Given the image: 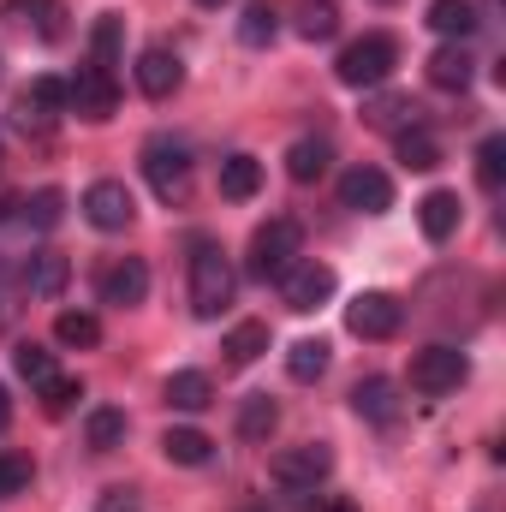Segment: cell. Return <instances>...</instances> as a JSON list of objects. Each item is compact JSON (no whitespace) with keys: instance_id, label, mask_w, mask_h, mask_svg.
Here are the masks:
<instances>
[{"instance_id":"obj_1","label":"cell","mask_w":506,"mask_h":512,"mask_svg":"<svg viewBox=\"0 0 506 512\" xmlns=\"http://www.w3.org/2000/svg\"><path fill=\"white\" fill-rule=\"evenodd\" d=\"M233 286H239V274H233L227 251H221L215 239H197V245H191V310H197L203 322H215V316L233 304Z\"/></svg>"},{"instance_id":"obj_2","label":"cell","mask_w":506,"mask_h":512,"mask_svg":"<svg viewBox=\"0 0 506 512\" xmlns=\"http://www.w3.org/2000/svg\"><path fill=\"white\" fill-rule=\"evenodd\" d=\"M143 179L155 185V197L161 203H179L185 191H191V167H197V155H191V143L185 137H173V131H155L149 143H143Z\"/></svg>"},{"instance_id":"obj_3","label":"cell","mask_w":506,"mask_h":512,"mask_svg":"<svg viewBox=\"0 0 506 512\" xmlns=\"http://www.w3.org/2000/svg\"><path fill=\"white\" fill-rule=\"evenodd\" d=\"M393 66H399V42H393L387 30H370V36H358V42L340 48L334 78H340L346 90H376V84L393 78Z\"/></svg>"},{"instance_id":"obj_4","label":"cell","mask_w":506,"mask_h":512,"mask_svg":"<svg viewBox=\"0 0 506 512\" xmlns=\"http://www.w3.org/2000/svg\"><path fill=\"white\" fill-rule=\"evenodd\" d=\"M298 256H304V233H298V221L274 215V221H262V227L251 233V256H245V274H251V280H262V286H268V280L280 286V280H286V268H292Z\"/></svg>"},{"instance_id":"obj_5","label":"cell","mask_w":506,"mask_h":512,"mask_svg":"<svg viewBox=\"0 0 506 512\" xmlns=\"http://www.w3.org/2000/svg\"><path fill=\"white\" fill-rule=\"evenodd\" d=\"M328 471H334V447H328V441L280 447V453L268 459V477H274L280 489H316V483H328Z\"/></svg>"},{"instance_id":"obj_6","label":"cell","mask_w":506,"mask_h":512,"mask_svg":"<svg viewBox=\"0 0 506 512\" xmlns=\"http://www.w3.org/2000/svg\"><path fill=\"white\" fill-rule=\"evenodd\" d=\"M334 286H340V274H334L328 262H316V256H298V262L286 268V280H280V292H286V310H298V316L322 310V304L334 298Z\"/></svg>"},{"instance_id":"obj_7","label":"cell","mask_w":506,"mask_h":512,"mask_svg":"<svg viewBox=\"0 0 506 512\" xmlns=\"http://www.w3.org/2000/svg\"><path fill=\"white\" fill-rule=\"evenodd\" d=\"M465 376H471V358H465L459 346H423V352L411 358V387H417V393H429V399L453 393Z\"/></svg>"},{"instance_id":"obj_8","label":"cell","mask_w":506,"mask_h":512,"mask_svg":"<svg viewBox=\"0 0 506 512\" xmlns=\"http://www.w3.org/2000/svg\"><path fill=\"white\" fill-rule=\"evenodd\" d=\"M114 108H120V84H114V72H102V66H78V78L66 84V114H78V120H114Z\"/></svg>"},{"instance_id":"obj_9","label":"cell","mask_w":506,"mask_h":512,"mask_svg":"<svg viewBox=\"0 0 506 512\" xmlns=\"http://www.w3.org/2000/svg\"><path fill=\"white\" fill-rule=\"evenodd\" d=\"M346 328H352L358 340H393V334L405 328V304H399L393 292H358V298L346 304Z\"/></svg>"},{"instance_id":"obj_10","label":"cell","mask_w":506,"mask_h":512,"mask_svg":"<svg viewBox=\"0 0 506 512\" xmlns=\"http://www.w3.org/2000/svg\"><path fill=\"white\" fill-rule=\"evenodd\" d=\"M84 221L96 233H126L131 221H137V197L126 191V179H96L84 191Z\"/></svg>"},{"instance_id":"obj_11","label":"cell","mask_w":506,"mask_h":512,"mask_svg":"<svg viewBox=\"0 0 506 512\" xmlns=\"http://www.w3.org/2000/svg\"><path fill=\"white\" fill-rule=\"evenodd\" d=\"M340 209H352V215H387L393 209V179L381 167H370V161L346 167L340 173Z\"/></svg>"},{"instance_id":"obj_12","label":"cell","mask_w":506,"mask_h":512,"mask_svg":"<svg viewBox=\"0 0 506 512\" xmlns=\"http://www.w3.org/2000/svg\"><path fill=\"white\" fill-rule=\"evenodd\" d=\"M96 292H102V304H114V310H137V304L149 298V262H143V256L108 262L102 280H96Z\"/></svg>"},{"instance_id":"obj_13","label":"cell","mask_w":506,"mask_h":512,"mask_svg":"<svg viewBox=\"0 0 506 512\" xmlns=\"http://www.w3.org/2000/svg\"><path fill=\"white\" fill-rule=\"evenodd\" d=\"M131 78H137V90H143L149 102H167V96L185 84V60H179L173 48H161V42H155V48H143V54H137Z\"/></svg>"},{"instance_id":"obj_14","label":"cell","mask_w":506,"mask_h":512,"mask_svg":"<svg viewBox=\"0 0 506 512\" xmlns=\"http://www.w3.org/2000/svg\"><path fill=\"white\" fill-rule=\"evenodd\" d=\"M423 78H429L435 90H447V96H465V90H471V78H477V60H471V48H465V42H441V48L423 60Z\"/></svg>"},{"instance_id":"obj_15","label":"cell","mask_w":506,"mask_h":512,"mask_svg":"<svg viewBox=\"0 0 506 512\" xmlns=\"http://www.w3.org/2000/svg\"><path fill=\"white\" fill-rule=\"evenodd\" d=\"M66 280H72V256H60V251H30L24 268H18V286L30 298H60Z\"/></svg>"},{"instance_id":"obj_16","label":"cell","mask_w":506,"mask_h":512,"mask_svg":"<svg viewBox=\"0 0 506 512\" xmlns=\"http://www.w3.org/2000/svg\"><path fill=\"white\" fill-rule=\"evenodd\" d=\"M60 114H66V78H30V90H24V102H18V126L48 131Z\"/></svg>"},{"instance_id":"obj_17","label":"cell","mask_w":506,"mask_h":512,"mask_svg":"<svg viewBox=\"0 0 506 512\" xmlns=\"http://www.w3.org/2000/svg\"><path fill=\"white\" fill-rule=\"evenodd\" d=\"M459 221H465L459 191H429V197L417 203V227H423V239H429V245H447V239L459 233Z\"/></svg>"},{"instance_id":"obj_18","label":"cell","mask_w":506,"mask_h":512,"mask_svg":"<svg viewBox=\"0 0 506 512\" xmlns=\"http://www.w3.org/2000/svg\"><path fill=\"white\" fill-rule=\"evenodd\" d=\"M423 24H429L435 36H447V42H471L483 18H477V6H471V0H429Z\"/></svg>"},{"instance_id":"obj_19","label":"cell","mask_w":506,"mask_h":512,"mask_svg":"<svg viewBox=\"0 0 506 512\" xmlns=\"http://www.w3.org/2000/svg\"><path fill=\"white\" fill-rule=\"evenodd\" d=\"M393 155H399L411 173H435V167H441V143H435V131H429V126L393 131Z\"/></svg>"},{"instance_id":"obj_20","label":"cell","mask_w":506,"mask_h":512,"mask_svg":"<svg viewBox=\"0 0 506 512\" xmlns=\"http://www.w3.org/2000/svg\"><path fill=\"white\" fill-rule=\"evenodd\" d=\"M328 161H334V143H328V137H298V143L286 149V173H292L298 185H316V179L328 173Z\"/></svg>"},{"instance_id":"obj_21","label":"cell","mask_w":506,"mask_h":512,"mask_svg":"<svg viewBox=\"0 0 506 512\" xmlns=\"http://www.w3.org/2000/svg\"><path fill=\"white\" fill-rule=\"evenodd\" d=\"M256 191H262V161L245 155V149L227 155V161H221V197H227V203H251Z\"/></svg>"},{"instance_id":"obj_22","label":"cell","mask_w":506,"mask_h":512,"mask_svg":"<svg viewBox=\"0 0 506 512\" xmlns=\"http://www.w3.org/2000/svg\"><path fill=\"white\" fill-rule=\"evenodd\" d=\"M352 411H358V417H370V423H393V417H399V387L387 382V376L358 382V387H352Z\"/></svg>"},{"instance_id":"obj_23","label":"cell","mask_w":506,"mask_h":512,"mask_svg":"<svg viewBox=\"0 0 506 512\" xmlns=\"http://www.w3.org/2000/svg\"><path fill=\"white\" fill-rule=\"evenodd\" d=\"M12 209H18V221H24L30 233H54V227L66 221V191L42 185L36 197H24V203H12Z\"/></svg>"},{"instance_id":"obj_24","label":"cell","mask_w":506,"mask_h":512,"mask_svg":"<svg viewBox=\"0 0 506 512\" xmlns=\"http://www.w3.org/2000/svg\"><path fill=\"white\" fill-rule=\"evenodd\" d=\"M167 405L173 411H209L215 405V382L203 370H173L167 376Z\"/></svg>"},{"instance_id":"obj_25","label":"cell","mask_w":506,"mask_h":512,"mask_svg":"<svg viewBox=\"0 0 506 512\" xmlns=\"http://www.w3.org/2000/svg\"><path fill=\"white\" fill-rule=\"evenodd\" d=\"M84 441H90V453L126 447V411H120V405H96V411L84 417Z\"/></svg>"},{"instance_id":"obj_26","label":"cell","mask_w":506,"mask_h":512,"mask_svg":"<svg viewBox=\"0 0 506 512\" xmlns=\"http://www.w3.org/2000/svg\"><path fill=\"white\" fill-rule=\"evenodd\" d=\"M268 340H274V334H268V322H239V328L221 340V352H227V364H233V370H251L256 358L268 352Z\"/></svg>"},{"instance_id":"obj_27","label":"cell","mask_w":506,"mask_h":512,"mask_svg":"<svg viewBox=\"0 0 506 512\" xmlns=\"http://www.w3.org/2000/svg\"><path fill=\"white\" fill-rule=\"evenodd\" d=\"M120 42H126V18H120V12H102V18H96V30H90V66L114 72Z\"/></svg>"},{"instance_id":"obj_28","label":"cell","mask_w":506,"mask_h":512,"mask_svg":"<svg viewBox=\"0 0 506 512\" xmlns=\"http://www.w3.org/2000/svg\"><path fill=\"white\" fill-rule=\"evenodd\" d=\"M54 340L72 346V352H90V346H102V322L90 310H60L54 316Z\"/></svg>"},{"instance_id":"obj_29","label":"cell","mask_w":506,"mask_h":512,"mask_svg":"<svg viewBox=\"0 0 506 512\" xmlns=\"http://www.w3.org/2000/svg\"><path fill=\"white\" fill-rule=\"evenodd\" d=\"M328 364H334L328 340H298V346L286 352V376H292V382H322V376H328Z\"/></svg>"},{"instance_id":"obj_30","label":"cell","mask_w":506,"mask_h":512,"mask_svg":"<svg viewBox=\"0 0 506 512\" xmlns=\"http://www.w3.org/2000/svg\"><path fill=\"white\" fill-rule=\"evenodd\" d=\"M161 453H167L173 465H209V459H215V441H209L203 429H167V435H161Z\"/></svg>"},{"instance_id":"obj_31","label":"cell","mask_w":506,"mask_h":512,"mask_svg":"<svg viewBox=\"0 0 506 512\" xmlns=\"http://www.w3.org/2000/svg\"><path fill=\"white\" fill-rule=\"evenodd\" d=\"M280 429V405H274V393H251L245 405H239V435L245 441H268Z\"/></svg>"},{"instance_id":"obj_32","label":"cell","mask_w":506,"mask_h":512,"mask_svg":"<svg viewBox=\"0 0 506 512\" xmlns=\"http://www.w3.org/2000/svg\"><path fill=\"white\" fill-rule=\"evenodd\" d=\"M274 36H280V6L274 0H251L245 18H239V42L245 48H268Z\"/></svg>"},{"instance_id":"obj_33","label":"cell","mask_w":506,"mask_h":512,"mask_svg":"<svg viewBox=\"0 0 506 512\" xmlns=\"http://www.w3.org/2000/svg\"><path fill=\"white\" fill-rule=\"evenodd\" d=\"M334 30H340V6L334 0H304L298 6V36L304 42H328Z\"/></svg>"},{"instance_id":"obj_34","label":"cell","mask_w":506,"mask_h":512,"mask_svg":"<svg viewBox=\"0 0 506 512\" xmlns=\"http://www.w3.org/2000/svg\"><path fill=\"white\" fill-rule=\"evenodd\" d=\"M477 185H483V191H501L506 185V137L501 131H489V137L477 143Z\"/></svg>"},{"instance_id":"obj_35","label":"cell","mask_w":506,"mask_h":512,"mask_svg":"<svg viewBox=\"0 0 506 512\" xmlns=\"http://www.w3.org/2000/svg\"><path fill=\"white\" fill-rule=\"evenodd\" d=\"M12 370H18L30 387H48L54 376H60V370H54V352H48V346H36V340H24V346L12 352Z\"/></svg>"},{"instance_id":"obj_36","label":"cell","mask_w":506,"mask_h":512,"mask_svg":"<svg viewBox=\"0 0 506 512\" xmlns=\"http://www.w3.org/2000/svg\"><path fill=\"white\" fill-rule=\"evenodd\" d=\"M364 120H370V126H417V102H411V96H381V102H370V108H364Z\"/></svg>"},{"instance_id":"obj_37","label":"cell","mask_w":506,"mask_h":512,"mask_svg":"<svg viewBox=\"0 0 506 512\" xmlns=\"http://www.w3.org/2000/svg\"><path fill=\"white\" fill-rule=\"evenodd\" d=\"M30 483H36V465H30V453H0V501L24 495Z\"/></svg>"},{"instance_id":"obj_38","label":"cell","mask_w":506,"mask_h":512,"mask_svg":"<svg viewBox=\"0 0 506 512\" xmlns=\"http://www.w3.org/2000/svg\"><path fill=\"white\" fill-rule=\"evenodd\" d=\"M78 399H84V387L72 382V376H54V382L42 387V411H48V417H66Z\"/></svg>"},{"instance_id":"obj_39","label":"cell","mask_w":506,"mask_h":512,"mask_svg":"<svg viewBox=\"0 0 506 512\" xmlns=\"http://www.w3.org/2000/svg\"><path fill=\"white\" fill-rule=\"evenodd\" d=\"M30 18H36V36L42 42H60L66 36V6L60 0H30Z\"/></svg>"},{"instance_id":"obj_40","label":"cell","mask_w":506,"mask_h":512,"mask_svg":"<svg viewBox=\"0 0 506 512\" xmlns=\"http://www.w3.org/2000/svg\"><path fill=\"white\" fill-rule=\"evenodd\" d=\"M18 310H24V286H18V274L0 262V334L18 322Z\"/></svg>"},{"instance_id":"obj_41","label":"cell","mask_w":506,"mask_h":512,"mask_svg":"<svg viewBox=\"0 0 506 512\" xmlns=\"http://www.w3.org/2000/svg\"><path fill=\"white\" fill-rule=\"evenodd\" d=\"M102 512H143V507H137L131 489H108V495H102Z\"/></svg>"},{"instance_id":"obj_42","label":"cell","mask_w":506,"mask_h":512,"mask_svg":"<svg viewBox=\"0 0 506 512\" xmlns=\"http://www.w3.org/2000/svg\"><path fill=\"white\" fill-rule=\"evenodd\" d=\"M316 512H358V507H352L346 495H328V501H322V507H316Z\"/></svg>"},{"instance_id":"obj_43","label":"cell","mask_w":506,"mask_h":512,"mask_svg":"<svg viewBox=\"0 0 506 512\" xmlns=\"http://www.w3.org/2000/svg\"><path fill=\"white\" fill-rule=\"evenodd\" d=\"M6 423H12V393H6V382H0V435H6Z\"/></svg>"},{"instance_id":"obj_44","label":"cell","mask_w":506,"mask_h":512,"mask_svg":"<svg viewBox=\"0 0 506 512\" xmlns=\"http://www.w3.org/2000/svg\"><path fill=\"white\" fill-rule=\"evenodd\" d=\"M197 6H227V0H197Z\"/></svg>"},{"instance_id":"obj_45","label":"cell","mask_w":506,"mask_h":512,"mask_svg":"<svg viewBox=\"0 0 506 512\" xmlns=\"http://www.w3.org/2000/svg\"><path fill=\"white\" fill-rule=\"evenodd\" d=\"M0 161H6V149H0Z\"/></svg>"},{"instance_id":"obj_46","label":"cell","mask_w":506,"mask_h":512,"mask_svg":"<svg viewBox=\"0 0 506 512\" xmlns=\"http://www.w3.org/2000/svg\"><path fill=\"white\" fill-rule=\"evenodd\" d=\"M381 6H393V0H381Z\"/></svg>"}]
</instances>
